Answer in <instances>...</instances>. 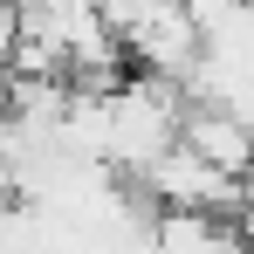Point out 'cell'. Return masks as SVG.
Wrapping results in <instances>:
<instances>
[{
    "label": "cell",
    "instance_id": "1",
    "mask_svg": "<svg viewBox=\"0 0 254 254\" xmlns=\"http://www.w3.org/2000/svg\"><path fill=\"white\" fill-rule=\"evenodd\" d=\"M179 144L192 158H206L213 172H248V117L241 110H220V103H186L179 110Z\"/></svg>",
    "mask_w": 254,
    "mask_h": 254
}]
</instances>
